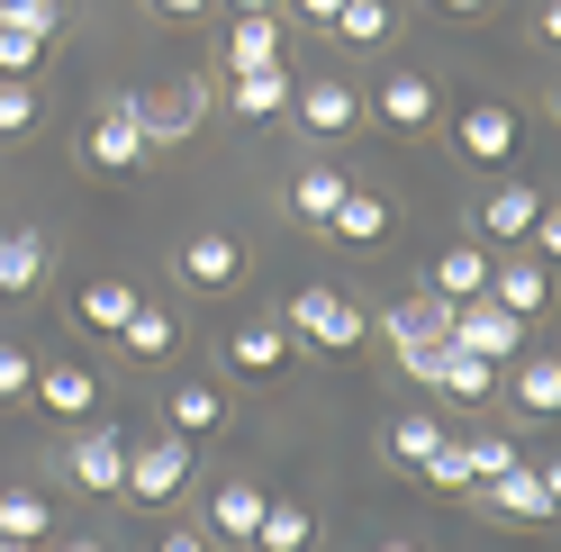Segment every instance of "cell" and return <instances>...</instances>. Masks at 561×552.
I'll list each match as a JSON object with an SVG mask.
<instances>
[{"label":"cell","instance_id":"obj_1","mask_svg":"<svg viewBox=\"0 0 561 552\" xmlns=\"http://www.w3.org/2000/svg\"><path fill=\"white\" fill-rule=\"evenodd\" d=\"M191 453H199V444L191 435H154V444H127V480H118V498H136V507H172V498H182L191 490Z\"/></svg>","mask_w":561,"mask_h":552},{"label":"cell","instance_id":"obj_2","mask_svg":"<svg viewBox=\"0 0 561 552\" xmlns=\"http://www.w3.org/2000/svg\"><path fill=\"white\" fill-rule=\"evenodd\" d=\"M471 490H480V507L499 516V526H552L561 480H552V462H543V453H525V462H507L499 480H471Z\"/></svg>","mask_w":561,"mask_h":552},{"label":"cell","instance_id":"obj_3","mask_svg":"<svg viewBox=\"0 0 561 552\" xmlns=\"http://www.w3.org/2000/svg\"><path fill=\"white\" fill-rule=\"evenodd\" d=\"M280 326H290L299 344H318V354H354V344L371 335V318H363L344 290H327V281H308V290L290 299V318H280Z\"/></svg>","mask_w":561,"mask_h":552},{"label":"cell","instance_id":"obj_4","mask_svg":"<svg viewBox=\"0 0 561 552\" xmlns=\"http://www.w3.org/2000/svg\"><path fill=\"white\" fill-rule=\"evenodd\" d=\"M444 344H462V354H480V363H516L525 354V318H516V308H499V299H462V308H453V326H444Z\"/></svg>","mask_w":561,"mask_h":552},{"label":"cell","instance_id":"obj_5","mask_svg":"<svg viewBox=\"0 0 561 552\" xmlns=\"http://www.w3.org/2000/svg\"><path fill=\"white\" fill-rule=\"evenodd\" d=\"M82 154L100 163V172H136L154 146H146V118H136V91H110L91 110V136H82Z\"/></svg>","mask_w":561,"mask_h":552},{"label":"cell","instance_id":"obj_6","mask_svg":"<svg viewBox=\"0 0 561 552\" xmlns=\"http://www.w3.org/2000/svg\"><path fill=\"white\" fill-rule=\"evenodd\" d=\"M64 480H73L82 498H118V480H127V435L100 426V417H82V435L64 444Z\"/></svg>","mask_w":561,"mask_h":552},{"label":"cell","instance_id":"obj_7","mask_svg":"<svg viewBox=\"0 0 561 552\" xmlns=\"http://www.w3.org/2000/svg\"><path fill=\"white\" fill-rule=\"evenodd\" d=\"M444 326H453V299H399V308H380V335H390V354H399V371L416 381V371H426V354L444 344Z\"/></svg>","mask_w":561,"mask_h":552},{"label":"cell","instance_id":"obj_8","mask_svg":"<svg viewBox=\"0 0 561 552\" xmlns=\"http://www.w3.org/2000/svg\"><path fill=\"white\" fill-rule=\"evenodd\" d=\"M435 110H444V91H435V73H416V64H399V73L363 100V118L399 127V136H426V127H435Z\"/></svg>","mask_w":561,"mask_h":552},{"label":"cell","instance_id":"obj_9","mask_svg":"<svg viewBox=\"0 0 561 552\" xmlns=\"http://www.w3.org/2000/svg\"><path fill=\"white\" fill-rule=\"evenodd\" d=\"M290 118H299L308 136H327V146H335V136H354V127H363V91H354V82H335V73L290 82Z\"/></svg>","mask_w":561,"mask_h":552},{"label":"cell","instance_id":"obj_10","mask_svg":"<svg viewBox=\"0 0 561 552\" xmlns=\"http://www.w3.org/2000/svg\"><path fill=\"white\" fill-rule=\"evenodd\" d=\"M208 110V82L182 73V82H163V91H136V118H146V146H182V136L199 127Z\"/></svg>","mask_w":561,"mask_h":552},{"label":"cell","instance_id":"obj_11","mask_svg":"<svg viewBox=\"0 0 561 552\" xmlns=\"http://www.w3.org/2000/svg\"><path fill=\"white\" fill-rule=\"evenodd\" d=\"M416 381H426L435 399H462V407H480V399H499V381H507V371H499V363H480V354H462V344H435Z\"/></svg>","mask_w":561,"mask_h":552},{"label":"cell","instance_id":"obj_12","mask_svg":"<svg viewBox=\"0 0 561 552\" xmlns=\"http://www.w3.org/2000/svg\"><path fill=\"white\" fill-rule=\"evenodd\" d=\"M172 272H182V290H236V281H244V245L218 235V227H199V235H182Z\"/></svg>","mask_w":561,"mask_h":552},{"label":"cell","instance_id":"obj_13","mask_svg":"<svg viewBox=\"0 0 561 552\" xmlns=\"http://www.w3.org/2000/svg\"><path fill=\"white\" fill-rule=\"evenodd\" d=\"M453 146H462V163H489V172H499V163L516 154V110H507V100H471V110L453 118Z\"/></svg>","mask_w":561,"mask_h":552},{"label":"cell","instance_id":"obj_14","mask_svg":"<svg viewBox=\"0 0 561 552\" xmlns=\"http://www.w3.org/2000/svg\"><path fill=\"white\" fill-rule=\"evenodd\" d=\"M416 290H426V299H453V308L480 299V290H489V245H480V235H453V245L426 263V281H416Z\"/></svg>","mask_w":561,"mask_h":552},{"label":"cell","instance_id":"obj_15","mask_svg":"<svg viewBox=\"0 0 561 552\" xmlns=\"http://www.w3.org/2000/svg\"><path fill=\"white\" fill-rule=\"evenodd\" d=\"M27 399L46 407V417H100V371H82V363H37V381H27Z\"/></svg>","mask_w":561,"mask_h":552},{"label":"cell","instance_id":"obj_16","mask_svg":"<svg viewBox=\"0 0 561 552\" xmlns=\"http://www.w3.org/2000/svg\"><path fill=\"white\" fill-rule=\"evenodd\" d=\"M390 227H399V209H390L380 191H363V182H344V199L327 209V235H335V245H380Z\"/></svg>","mask_w":561,"mask_h":552},{"label":"cell","instance_id":"obj_17","mask_svg":"<svg viewBox=\"0 0 561 552\" xmlns=\"http://www.w3.org/2000/svg\"><path fill=\"white\" fill-rule=\"evenodd\" d=\"M535 218H543V191H525V182H489L480 209H471V227L499 235V245H507V235H535Z\"/></svg>","mask_w":561,"mask_h":552},{"label":"cell","instance_id":"obj_18","mask_svg":"<svg viewBox=\"0 0 561 552\" xmlns=\"http://www.w3.org/2000/svg\"><path fill=\"white\" fill-rule=\"evenodd\" d=\"M118 344H127V363H172V354H182V318L154 308V299H136L127 326H118Z\"/></svg>","mask_w":561,"mask_h":552},{"label":"cell","instance_id":"obj_19","mask_svg":"<svg viewBox=\"0 0 561 552\" xmlns=\"http://www.w3.org/2000/svg\"><path fill=\"white\" fill-rule=\"evenodd\" d=\"M227 110H236L244 127L280 118V110H290V64H263V73H227Z\"/></svg>","mask_w":561,"mask_h":552},{"label":"cell","instance_id":"obj_20","mask_svg":"<svg viewBox=\"0 0 561 552\" xmlns=\"http://www.w3.org/2000/svg\"><path fill=\"white\" fill-rule=\"evenodd\" d=\"M163 426H172V435H191V444H199V435H218V426H227V390H208V381H172V390H163Z\"/></svg>","mask_w":561,"mask_h":552},{"label":"cell","instance_id":"obj_21","mask_svg":"<svg viewBox=\"0 0 561 552\" xmlns=\"http://www.w3.org/2000/svg\"><path fill=\"white\" fill-rule=\"evenodd\" d=\"M489 299H499V308H516V318H535V308L552 299V272H543V254H516V263H489Z\"/></svg>","mask_w":561,"mask_h":552},{"label":"cell","instance_id":"obj_22","mask_svg":"<svg viewBox=\"0 0 561 552\" xmlns=\"http://www.w3.org/2000/svg\"><path fill=\"white\" fill-rule=\"evenodd\" d=\"M46 281V235L37 227H0V299H27Z\"/></svg>","mask_w":561,"mask_h":552},{"label":"cell","instance_id":"obj_23","mask_svg":"<svg viewBox=\"0 0 561 552\" xmlns=\"http://www.w3.org/2000/svg\"><path fill=\"white\" fill-rule=\"evenodd\" d=\"M344 182H354L344 163H299V172H290V218H299V227H327V209L344 199Z\"/></svg>","mask_w":561,"mask_h":552},{"label":"cell","instance_id":"obj_24","mask_svg":"<svg viewBox=\"0 0 561 552\" xmlns=\"http://www.w3.org/2000/svg\"><path fill=\"white\" fill-rule=\"evenodd\" d=\"M507 371H516L507 390H516V407H525L535 426H543V417H561V363H552V354H516Z\"/></svg>","mask_w":561,"mask_h":552},{"label":"cell","instance_id":"obj_25","mask_svg":"<svg viewBox=\"0 0 561 552\" xmlns=\"http://www.w3.org/2000/svg\"><path fill=\"white\" fill-rule=\"evenodd\" d=\"M244 543H254V552H308V543H318V516H308L299 498H263V526Z\"/></svg>","mask_w":561,"mask_h":552},{"label":"cell","instance_id":"obj_26","mask_svg":"<svg viewBox=\"0 0 561 552\" xmlns=\"http://www.w3.org/2000/svg\"><path fill=\"white\" fill-rule=\"evenodd\" d=\"M263 498H272V490H254V480H227V490L208 498V534H218V543H244V534L263 526Z\"/></svg>","mask_w":561,"mask_h":552},{"label":"cell","instance_id":"obj_27","mask_svg":"<svg viewBox=\"0 0 561 552\" xmlns=\"http://www.w3.org/2000/svg\"><path fill=\"white\" fill-rule=\"evenodd\" d=\"M227 363H236V371H254V381H263V371H280V363H290V326H272V318L236 326V335H227Z\"/></svg>","mask_w":561,"mask_h":552},{"label":"cell","instance_id":"obj_28","mask_svg":"<svg viewBox=\"0 0 561 552\" xmlns=\"http://www.w3.org/2000/svg\"><path fill=\"white\" fill-rule=\"evenodd\" d=\"M0 534L10 543H46L55 534V498L46 490H0Z\"/></svg>","mask_w":561,"mask_h":552},{"label":"cell","instance_id":"obj_29","mask_svg":"<svg viewBox=\"0 0 561 552\" xmlns=\"http://www.w3.org/2000/svg\"><path fill=\"white\" fill-rule=\"evenodd\" d=\"M280 64V19H236L227 27V73H263Z\"/></svg>","mask_w":561,"mask_h":552},{"label":"cell","instance_id":"obj_30","mask_svg":"<svg viewBox=\"0 0 561 552\" xmlns=\"http://www.w3.org/2000/svg\"><path fill=\"white\" fill-rule=\"evenodd\" d=\"M136 299H146V290H136V281H91V290L73 299V318H82L91 335H118V326H127V308H136Z\"/></svg>","mask_w":561,"mask_h":552},{"label":"cell","instance_id":"obj_31","mask_svg":"<svg viewBox=\"0 0 561 552\" xmlns=\"http://www.w3.org/2000/svg\"><path fill=\"white\" fill-rule=\"evenodd\" d=\"M390 0H344V10H335V27H327V37H344V46H390Z\"/></svg>","mask_w":561,"mask_h":552},{"label":"cell","instance_id":"obj_32","mask_svg":"<svg viewBox=\"0 0 561 552\" xmlns=\"http://www.w3.org/2000/svg\"><path fill=\"white\" fill-rule=\"evenodd\" d=\"M435 444H444L435 417H390V462H399V471H426V462H435Z\"/></svg>","mask_w":561,"mask_h":552},{"label":"cell","instance_id":"obj_33","mask_svg":"<svg viewBox=\"0 0 561 552\" xmlns=\"http://www.w3.org/2000/svg\"><path fill=\"white\" fill-rule=\"evenodd\" d=\"M46 64V37H27V27H0V82H37Z\"/></svg>","mask_w":561,"mask_h":552},{"label":"cell","instance_id":"obj_34","mask_svg":"<svg viewBox=\"0 0 561 552\" xmlns=\"http://www.w3.org/2000/svg\"><path fill=\"white\" fill-rule=\"evenodd\" d=\"M462 462H471V480H499L507 462H525V444H516V435H471Z\"/></svg>","mask_w":561,"mask_h":552},{"label":"cell","instance_id":"obj_35","mask_svg":"<svg viewBox=\"0 0 561 552\" xmlns=\"http://www.w3.org/2000/svg\"><path fill=\"white\" fill-rule=\"evenodd\" d=\"M37 110H46L37 82H0V136H27V127H37Z\"/></svg>","mask_w":561,"mask_h":552},{"label":"cell","instance_id":"obj_36","mask_svg":"<svg viewBox=\"0 0 561 552\" xmlns=\"http://www.w3.org/2000/svg\"><path fill=\"white\" fill-rule=\"evenodd\" d=\"M416 480H426V490H471V462H462V444L444 435V444H435V462L416 471Z\"/></svg>","mask_w":561,"mask_h":552},{"label":"cell","instance_id":"obj_37","mask_svg":"<svg viewBox=\"0 0 561 552\" xmlns=\"http://www.w3.org/2000/svg\"><path fill=\"white\" fill-rule=\"evenodd\" d=\"M27 381H37V363H27L19 344H0V399H27Z\"/></svg>","mask_w":561,"mask_h":552},{"label":"cell","instance_id":"obj_38","mask_svg":"<svg viewBox=\"0 0 561 552\" xmlns=\"http://www.w3.org/2000/svg\"><path fill=\"white\" fill-rule=\"evenodd\" d=\"M154 552H208V534H199V526H163V543H154Z\"/></svg>","mask_w":561,"mask_h":552},{"label":"cell","instance_id":"obj_39","mask_svg":"<svg viewBox=\"0 0 561 552\" xmlns=\"http://www.w3.org/2000/svg\"><path fill=\"white\" fill-rule=\"evenodd\" d=\"M335 10L344 0H290V19H308V27H335Z\"/></svg>","mask_w":561,"mask_h":552},{"label":"cell","instance_id":"obj_40","mask_svg":"<svg viewBox=\"0 0 561 552\" xmlns=\"http://www.w3.org/2000/svg\"><path fill=\"white\" fill-rule=\"evenodd\" d=\"M236 19H290V0H227Z\"/></svg>","mask_w":561,"mask_h":552},{"label":"cell","instance_id":"obj_41","mask_svg":"<svg viewBox=\"0 0 561 552\" xmlns=\"http://www.w3.org/2000/svg\"><path fill=\"white\" fill-rule=\"evenodd\" d=\"M163 19H208V0H154Z\"/></svg>","mask_w":561,"mask_h":552},{"label":"cell","instance_id":"obj_42","mask_svg":"<svg viewBox=\"0 0 561 552\" xmlns=\"http://www.w3.org/2000/svg\"><path fill=\"white\" fill-rule=\"evenodd\" d=\"M435 10H453V19H471V10H489V0H435Z\"/></svg>","mask_w":561,"mask_h":552},{"label":"cell","instance_id":"obj_43","mask_svg":"<svg viewBox=\"0 0 561 552\" xmlns=\"http://www.w3.org/2000/svg\"><path fill=\"white\" fill-rule=\"evenodd\" d=\"M0 552H46V543H10V534H0Z\"/></svg>","mask_w":561,"mask_h":552},{"label":"cell","instance_id":"obj_44","mask_svg":"<svg viewBox=\"0 0 561 552\" xmlns=\"http://www.w3.org/2000/svg\"><path fill=\"white\" fill-rule=\"evenodd\" d=\"M380 552H416V543H380Z\"/></svg>","mask_w":561,"mask_h":552},{"label":"cell","instance_id":"obj_45","mask_svg":"<svg viewBox=\"0 0 561 552\" xmlns=\"http://www.w3.org/2000/svg\"><path fill=\"white\" fill-rule=\"evenodd\" d=\"M64 552H100V543H64Z\"/></svg>","mask_w":561,"mask_h":552},{"label":"cell","instance_id":"obj_46","mask_svg":"<svg viewBox=\"0 0 561 552\" xmlns=\"http://www.w3.org/2000/svg\"><path fill=\"white\" fill-rule=\"evenodd\" d=\"M0 10H19V0H0Z\"/></svg>","mask_w":561,"mask_h":552}]
</instances>
